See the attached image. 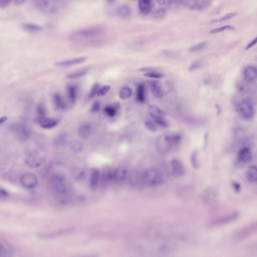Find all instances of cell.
Returning <instances> with one entry per match:
<instances>
[{"instance_id": "obj_45", "label": "cell", "mask_w": 257, "mask_h": 257, "mask_svg": "<svg viewBox=\"0 0 257 257\" xmlns=\"http://www.w3.org/2000/svg\"><path fill=\"white\" fill-rule=\"evenodd\" d=\"M171 139L172 144H177L180 142L181 137L180 135L175 134L170 135Z\"/></svg>"}, {"instance_id": "obj_40", "label": "cell", "mask_w": 257, "mask_h": 257, "mask_svg": "<svg viewBox=\"0 0 257 257\" xmlns=\"http://www.w3.org/2000/svg\"><path fill=\"white\" fill-rule=\"evenodd\" d=\"M234 29L235 28L233 27L227 25L212 30L210 32V33L211 34H214L222 31L224 30H232Z\"/></svg>"}, {"instance_id": "obj_9", "label": "cell", "mask_w": 257, "mask_h": 257, "mask_svg": "<svg viewBox=\"0 0 257 257\" xmlns=\"http://www.w3.org/2000/svg\"><path fill=\"white\" fill-rule=\"evenodd\" d=\"M12 131L20 139L23 140L27 138L30 134V130L27 126L23 124H15L12 127Z\"/></svg>"}, {"instance_id": "obj_38", "label": "cell", "mask_w": 257, "mask_h": 257, "mask_svg": "<svg viewBox=\"0 0 257 257\" xmlns=\"http://www.w3.org/2000/svg\"><path fill=\"white\" fill-rule=\"evenodd\" d=\"M100 88L99 84L97 83L94 84L93 85L88 97L89 98H92L94 97L97 94Z\"/></svg>"}, {"instance_id": "obj_4", "label": "cell", "mask_w": 257, "mask_h": 257, "mask_svg": "<svg viewBox=\"0 0 257 257\" xmlns=\"http://www.w3.org/2000/svg\"><path fill=\"white\" fill-rule=\"evenodd\" d=\"M159 144L157 146L159 152L162 154L165 153L171 149L172 143L170 135H163L160 136L158 139Z\"/></svg>"}, {"instance_id": "obj_14", "label": "cell", "mask_w": 257, "mask_h": 257, "mask_svg": "<svg viewBox=\"0 0 257 257\" xmlns=\"http://www.w3.org/2000/svg\"><path fill=\"white\" fill-rule=\"evenodd\" d=\"M257 69L253 66H249L246 67L243 72L244 78L249 82H252L255 80L257 77Z\"/></svg>"}, {"instance_id": "obj_30", "label": "cell", "mask_w": 257, "mask_h": 257, "mask_svg": "<svg viewBox=\"0 0 257 257\" xmlns=\"http://www.w3.org/2000/svg\"><path fill=\"white\" fill-rule=\"evenodd\" d=\"M67 91L68 96L70 100L72 102H74L76 97L75 87L72 85L68 86L67 87Z\"/></svg>"}, {"instance_id": "obj_34", "label": "cell", "mask_w": 257, "mask_h": 257, "mask_svg": "<svg viewBox=\"0 0 257 257\" xmlns=\"http://www.w3.org/2000/svg\"><path fill=\"white\" fill-rule=\"evenodd\" d=\"M71 148L74 152H78L80 151L83 148L82 143L78 141H74L72 142L71 144Z\"/></svg>"}, {"instance_id": "obj_3", "label": "cell", "mask_w": 257, "mask_h": 257, "mask_svg": "<svg viewBox=\"0 0 257 257\" xmlns=\"http://www.w3.org/2000/svg\"><path fill=\"white\" fill-rule=\"evenodd\" d=\"M33 121L41 127L45 129H51L56 126L58 124L59 119L49 118L44 116H40L33 120Z\"/></svg>"}, {"instance_id": "obj_7", "label": "cell", "mask_w": 257, "mask_h": 257, "mask_svg": "<svg viewBox=\"0 0 257 257\" xmlns=\"http://www.w3.org/2000/svg\"><path fill=\"white\" fill-rule=\"evenodd\" d=\"M256 230V222H253L239 230L237 233V237L241 239L246 238L253 234Z\"/></svg>"}, {"instance_id": "obj_29", "label": "cell", "mask_w": 257, "mask_h": 257, "mask_svg": "<svg viewBox=\"0 0 257 257\" xmlns=\"http://www.w3.org/2000/svg\"><path fill=\"white\" fill-rule=\"evenodd\" d=\"M99 177L98 170L96 169H93L92 172L90 181L91 185L92 187H95L96 186Z\"/></svg>"}, {"instance_id": "obj_42", "label": "cell", "mask_w": 257, "mask_h": 257, "mask_svg": "<svg viewBox=\"0 0 257 257\" xmlns=\"http://www.w3.org/2000/svg\"><path fill=\"white\" fill-rule=\"evenodd\" d=\"M110 89V87L109 85H103L99 88L96 95L98 96H104L109 91Z\"/></svg>"}, {"instance_id": "obj_25", "label": "cell", "mask_w": 257, "mask_h": 257, "mask_svg": "<svg viewBox=\"0 0 257 257\" xmlns=\"http://www.w3.org/2000/svg\"><path fill=\"white\" fill-rule=\"evenodd\" d=\"M53 99L54 105L56 108L63 109L66 108V104L63 101L59 94H54L53 95Z\"/></svg>"}, {"instance_id": "obj_31", "label": "cell", "mask_w": 257, "mask_h": 257, "mask_svg": "<svg viewBox=\"0 0 257 257\" xmlns=\"http://www.w3.org/2000/svg\"><path fill=\"white\" fill-rule=\"evenodd\" d=\"M22 27L27 30L33 32L38 31L41 30L42 28L37 25L31 23H25L22 25Z\"/></svg>"}, {"instance_id": "obj_6", "label": "cell", "mask_w": 257, "mask_h": 257, "mask_svg": "<svg viewBox=\"0 0 257 257\" xmlns=\"http://www.w3.org/2000/svg\"><path fill=\"white\" fill-rule=\"evenodd\" d=\"M37 181L36 176L34 174L30 172L24 173L21 178V181L22 185L28 189L34 187L36 185Z\"/></svg>"}, {"instance_id": "obj_36", "label": "cell", "mask_w": 257, "mask_h": 257, "mask_svg": "<svg viewBox=\"0 0 257 257\" xmlns=\"http://www.w3.org/2000/svg\"><path fill=\"white\" fill-rule=\"evenodd\" d=\"M190 160L192 167L195 169L198 168L199 165L197 160V151H194L192 153Z\"/></svg>"}, {"instance_id": "obj_49", "label": "cell", "mask_w": 257, "mask_h": 257, "mask_svg": "<svg viewBox=\"0 0 257 257\" xmlns=\"http://www.w3.org/2000/svg\"><path fill=\"white\" fill-rule=\"evenodd\" d=\"M11 1L10 0H0V7L2 9L6 8L10 4Z\"/></svg>"}, {"instance_id": "obj_46", "label": "cell", "mask_w": 257, "mask_h": 257, "mask_svg": "<svg viewBox=\"0 0 257 257\" xmlns=\"http://www.w3.org/2000/svg\"><path fill=\"white\" fill-rule=\"evenodd\" d=\"M154 120L156 123L162 127H166L168 126V122L164 118L155 119Z\"/></svg>"}, {"instance_id": "obj_23", "label": "cell", "mask_w": 257, "mask_h": 257, "mask_svg": "<svg viewBox=\"0 0 257 257\" xmlns=\"http://www.w3.org/2000/svg\"><path fill=\"white\" fill-rule=\"evenodd\" d=\"M257 171L256 167L254 166L250 167L248 169L246 173L247 180L251 182H255L257 179Z\"/></svg>"}, {"instance_id": "obj_32", "label": "cell", "mask_w": 257, "mask_h": 257, "mask_svg": "<svg viewBox=\"0 0 257 257\" xmlns=\"http://www.w3.org/2000/svg\"><path fill=\"white\" fill-rule=\"evenodd\" d=\"M166 14V11L165 8H160L155 11L154 14V16L156 19H162L165 17Z\"/></svg>"}, {"instance_id": "obj_21", "label": "cell", "mask_w": 257, "mask_h": 257, "mask_svg": "<svg viewBox=\"0 0 257 257\" xmlns=\"http://www.w3.org/2000/svg\"><path fill=\"white\" fill-rule=\"evenodd\" d=\"M86 57H81L63 61L56 62L55 65L59 67H65L80 63L85 61Z\"/></svg>"}, {"instance_id": "obj_33", "label": "cell", "mask_w": 257, "mask_h": 257, "mask_svg": "<svg viewBox=\"0 0 257 257\" xmlns=\"http://www.w3.org/2000/svg\"><path fill=\"white\" fill-rule=\"evenodd\" d=\"M104 110L105 113L110 117H114L116 114V106H107L104 108Z\"/></svg>"}, {"instance_id": "obj_5", "label": "cell", "mask_w": 257, "mask_h": 257, "mask_svg": "<svg viewBox=\"0 0 257 257\" xmlns=\"http://www.w3.org/2000/svg\"><path fill=\"white\" fill-rule=\"evenodd\" d=\"M147 83L153 95L156 98H160L163 95L164 90L161 82L159 80L150 79Z\"/></svg>"}, {"instance_id": "obj_1", "label": "cell", "mask_w": 257, "mask_h": 257, "mask_svg": "<svg viewBox=\"0 0 257 257\" xmlns=\"http://www.w3.org/2000/svg\"><path fill=\"white\" fill-rule=\"evenodd\" d=\"M141 177L142 182L150 186L161 184L164 180L163 175L161 171L156 168L147 169L142 173Z\"/></svg>"}, {"instance_id": "obj_24", "label": "cell", "mask_w": 257, "mask_h": 257, "mask_svg": "<svg viewBox=\"0 0 257 257\" xmlns=\"http://www.w3.org/2000/svg\"><path fill=\"white\" fill-rule=\"evenodd\" d=\"M136 98L139 102H144L145 100V87L142 83L139 84L137 88Z\"/></svg>"}, {"instance_id": "obj_47", "label": "cell", "mask_w": 257, "mask_h": 257, "mask_svg": "<svg viewBox=\"0 0 257 257\" xmlns=\"http://www.w3.org/2000/svg\"><path fill=\"white\" fill-rule=\"evenodd\" d=\"M100 108V102L97 101H96L93 103L91 108V111L92 112H97L99 110Z\"/></svg>"}, {"instance_id": "obj_11", "label": "cell", "mask_w": 257, "mask_h": 257, "mask_svg": "<svg viewBox=\"0 0 257 257\" xmlns=\"http://www.w3.org/2000/svg\"><path fill=\"white\" fill-rule=\"evenodd\" d=\"M239 214L238 212L235 211L229 215L212 222L210 225L216 226L226 223L235 219L238 216Z\"/></svg>"}, {"instance_id": "obj_15", "label": "cell", "mask_w": 257, "mask_h": 257, "mask_svg": "<svg viewBox=\"0 0 257 257\" xmlns=\"http://www.w3.org/2000/svg\"><path fill=\"white\" fill-rule=\"evenodd\" d=\"M138 5L140 12L144 15L150 13L153 7L152 2L150 0H140L138 2Z\"/></svg>"}, {"instance_id": "obj_28", "label": "cell", "mask_w": 257, "mask_h": 257, "mask_svg": "<svg viewBox=\"0 0 257 257\" xmlns=\"http://www.w3.org/2000/svg\"><path fill=\"white\" fill-rule=\"evenodd\" d=\"M67 138V134L66 133L59 134L54 138L53 140V144L56 146L63 145L66 142Z\"/></svg>"}, {"instance_id": "obj_26", "label": "cell", "mask_w": 257, "mask_h": 257, "mask_svg": "<svg viewBox=\"0 0 257 257\" xmlns=\"http://www.w3.org/2000/svg\"><path fill=\"white\" fill-rule=\"evenodd\" d=\"M90 126L87 124L81 125L79 129V133L80 136L83 139H86L89 136L90 133Z\"/></svg>"}, {"instance_id": "obj_56", "label": "cell", "mask_w": 257, "mask_h": 257, "mask_svg": "<svg viewBox=\"0 0 257 257\" xmlns=\"http://www.w3.org/2000/svg\"><path fill=\"white\" fill-rule=\"evenodd\" d=\"M7 119V117L6 116H3L1 117L0 118V123L1 124L3 123L5 121H6Z\"/></svg>"}, {"instance_id": "obj_19", "label": "cell", "mask_w": 257, "mask_h": 257, "mask_svg": "<svg viewBox=\"0 0 257 257\" xmlns=\"http://www.w3.org/2000/svg\"><path fill=\"white\" fill-rule=\"evenodd\" d=\"M252 158L251 152L247 147L242 148L239 152L238 158L239 160L242 162H248L251 160Z\"/></svg>"}, {"instance_id": "obj_48", "label": "cell", "mask_w": 257, "mask_h": 257, "mask_svg": "<svg viewBox=\"0 0 257 257\" xmlns=\"http://www.w3.org/2000/svg\"><path fill=\"white\" fill-rule=\"evenodd\" d=\"M145 127L148 130L152 131L156 130V126L153 123L149 121H146L145 123Z\"/></svg>"}, {"instance_id": "obj_37", "label": "cell", "mask_w": 257, "mask_h": 257, "mask_svg": "<svg viewBox=\"0 0 257 257\" xmlns=\"http://www.w3.org/2000/svg\"><path fill=\"white\" fill-rule=\"evenodd\" d=\"M143 75L146 77L155 78H159L163 77L164 75L162 73L155 71L149 72L144 74Z\"/></svg>"}, {"instance_id": "obj_13", "label": "cell", "mask_w": 257, "mask_h": 257, "mask_svg": "<svg viewBox=\"0 0 257 257\" xmlns=\"http://www.w3.org/2000/svg\"><path fill=\"white\" fill-rule=\"evenodd\" d=\"M51 182L52 187L56 191L61 192L64 191V184L61 176L57 175L52 176L51 178Z\"/></svg>"}, {"instance_id": "obj_20", "label": "cell", "mask_w": 257, "mask_h": 257, "mask_svg": "<svg viewBox=\"0 0 257 257\" xmlns=\"http://www.w3.org/2000/svg\"><path fill=\"white\" fill-rule=\"evenodd\" d=\"M148 111L150 115L155 119L164 118L165 115L164 111L154 106H149Z\"/></svg>"}, {"instance_id": "obj_39", "label": "cell", "mask_w": 257, "mask_h": 257, "mask_svg": "<svg viewBox=\"0 0 257 257\" xmlns=\"http://www.w3.org/2000/svg\"><path fill=\"white\" fill-rule=\"evenodd\" d=\"M236 14L237 13L236 12L228 14L219 19H214L211 20L210 23H213L229 19L236 16Z\"/></svg>"}, {"instance_id": "obj_2", "label": "cell", "mask_w": 257, "mask_h": 257, "mask_svg": "<svg viewBox=\"0 0 257 257\" xmlns=\"http://www.w3.org/2000/svg\"><path fill=\"white\" fill-rule=\"evenodd\" d=\"M236 110L242 117L247 119L251 118L253 115L254 108L250 100L248 99L243 100L236 105Z\"/></svg>"}, {"instance_id": "obj_44", "label": "cell", "mask_w": 257, "mask_h": 257, "mask_svg": "<svg viewBox=\"0 0 257 257\" xmlns=\"http://www.w3.org/2000/svg\"><path fill=\"white\" fill-rule=\"evenodd\" d=\"M36 110L37 113L40 116H44L47 112L46 107L42 104L38 105L37 107Z\"/></svg>"}, {"instance_id": "obj_12", "label": "cell", "mask_w": 257, "mask_h": 257, "mask_svg": "<svg viewBox=\"0 0 257 257\" xmlns=\"http://www.w3.org/2000/svg\"><path fill=\"white\" fill-rule=\"evenodd\" d=\"M211 1L195 0L189 4V8L191 10H202L208 8L211 5Z\"/></svg>"}, {"instance_id": "obj_16", "label": "cell", "mask_w": 257, "mask_h": 257, "mask_svg": "<svg viewBox=\"0 0 257 257\" xmlns=\"http://www.w3.org/2000/svg\"><path fill=\"white\" fill-rule=\"evenodd\" d=\"M50 1L40 0L36 1V4L37 7L42 12L46 13H52L55 11V9L52 7Z\"/></svg>"}, {"instance_id": "obj_57", "label": "cell", "mask_w": 257, "mask_h": 257, "mask_svg": "<svg viewBox=\"0 0 257 257\" xmlns=\"http://www.w3.org/2000/svg\"><path fill=\"white\" fill-rule=\"evenodd\" d=\"M156 1L159 5H164L166 3L165 0H157Z\"/></svg>"}, {"instance_id": "obj_54", "label": "cell", "mask_w": 257, "mask_h": 257, "mask_svg": "<svg viewBox=\"0 0 257 257\" xmlns=\"http://www.w3.org/2000/svg\"><path fill=\"white\" fill-rule=\"evenodd\" d=\"M26 1L25 0H15L14 1V3L16 5H19L24 3Z\"/></svg>"}, {"instance_id": "obj_41", "label": "cell", "mask_w": 257, "mask_h": 257, "mask_svg": "<svg viewBox=\"0 0 257 257\" xmlns=\"http://www.w3.org/2000/svg\"><path fill=\"white\" fill-rule=\"evenodd\" d=\"M205 42H202L190 47L189 49V52H192L200 50L204 48L207 45Z\"/></svg>"}, {"instance_id": "obj_27", "label": "cell", "mask_w": 257, "mask_h": 257, "mask_svg": "<svg viewBox=\"0 0 257 257\" xmlns=\"http://www.w3.org/2000/svg\"><path fill=\"white\" fill-rule=\"evenodd\" d=\"M132 93V91L130 88L127 87H124L122 88L120 90L119 96L121 99H125L131 97Z\"/></svg>"}, {"instance_id": "obj_35", "label": "cell", "mask_w": 257, "mask_h": 257, "mask_svg": "<svg viewBox=\"0 0 257 257\" xmlns=\"http://www.w3.org/2000/svg\"><path fill=\"white\" fill-rule=\"evenodd\" d=\"M85 71H81L69 74L66 76V78L69 79H73L78 78L85 75L87 73Z\"/></svg>"}, {"instance_id": "obj_10", "label": "cell", "mask_w": 257, "mask_h": 257, "mask_svg": "<svg viewBox=\"0 0 257 257\" xmlns=\"http://www.w3.org/2000/svg\"><path fill=\"white\" fill-rule=\"evenodd\" d=\"M172 172L173 175L176 177L180 176L184 174V169L181 162L176 159H172L170 162Z\"/></svg>"}, {"instance_id": "obj_18", "label": "cell", "mask_w": 257, "mask_h": 257, "mask_svg": "<svg viewBox=\"0 0 257 257\" xmlns=\"http://www.w3.org/2000/svg\"><path fill=\"white\" fill-rule=\"evenodd\" d=\"M117 12L120 17L126 19L129 18L131 16L132 11L129 6L123 4L118 7Z\"/></svg>"}, {"instance_id": "obj_22", "label": "cell", "mask_w": 257, "mask_h": 257, "mask_svg": "<svg viewBox=\"0 0 257 257\" xmlns=\"http://www.w3.org/2000/svg\"><path fill=\"white\" fill-rule=\"evenodd\" d=\"M101 31L100 28H94L80 31L76 32L75 34L83 37H90L97 35Z\"/></svg>"}, {"instance_id": "obj_43", "label": "cell", "mask_w": 257, "mask_h": 257, "mask_svg": "<svg viewBox=\"0 0 257 257\" xmlns=\"http://www.w3.org/2000/svg\"><path fill=\"white\" fill-rule=\"evenodd\" d=\"M5 244H1L0 247V256L2 255V256H7V255L10 254L11 251L9 250V248H8L7 246H6Z\"/></svg>"}, {"instance_id": "obj_17", "label": "cell", "mask_w": 257, "mask_h": 257, "mask_svg": "<svg viewBox=\"0 0 257 257\" xmlns=\"http://www.w3.org/2000/svg\"><path fill=\"white\" fill-rule=\"evenodd\" d=\"M127 174V170L124 167L120 166L117 168L112 173V178L117 181L123 180Z\"/></svg>"}, {"instance_id": "obj_55", "label": "cell", "mask_w": 257, "mask_h": 257, "mask_svg": "<svg viewBox=\"0 0 257 257\" xmlns=\"http://www.w3.org/2000/svg\"><path fill=\"white\" fill-rule=\"evenodd\" d=\"M0 194L2 196H7L8 194L7 191L5 189L3 188L1 189Z\"/></svg>"}, {"instance_id": "obj_52", "label": "cell", "mask_w": 257, "mask_h": 257, "mask_svg": "<svg viewBox=\"0 0 257 257\" xmlns=\"http://www.w3.org/2000/svg\"><path fill=\"white\" fill-rule=\"evenodd\" d=\"M257 38L256 37L250 43L248 44L245 48V50H247L254 45L257 42Z\"/></svg>"}, {"instance_id": "obj_51", "label": "cell", "mask_w": 257, "mask_h": 257, "mask_svg": "<svg viewBox=\"0 0 257 257\" xmlns=\"http://www.w3.org/2000/svg\"><path fill=\"white\" fill-rule=\"evenodd\" d=\"M232 184L233 187L235 191L237 192H239L240 189V184L236 182H234Z\"/></svg>"}, {"instance_id": "obj_53", "label": "cell", "mask_w": 257, "mask_h": 257, "mask_svg": "<svg viewBox=\"0 0 257 257\" xmlns=\"http://www.w3.org/2000/svg\"><path fill=\"white\" fill-rule=\"evenodd\" d=\"M158 69V68L157 67H147V68H141L139 70L140 71H150L151 72L152 71H153L154 70H156Z\"/></svg>"}, {"instance_id": "obj_50", "label": "cell", "mask_w": 257, "mask_h": 257, "mask_svg": "<svg viewBox=\"0 0 257 257\" xmlns=\"http://www.w3.org/2000/svg\"><path fill=\"white\" fill-rule=\"evenodd\" d=\"M199 64L197 62H194L192 63L189 66L188 70L189 71L192 72L196 69L199 67Z\"/></svg>"}, {"instance_id": "obj_58", "label": "cell", "mask_w": 257, "mask_h": 257, "mask_svg": "<svg viewBox=\"0 0 257 257\" xmlns=\"http://www.w3.org/2000/svg\"><path fill=\"white\" fill-rule=\"evenodd\" d=\"M216 107L217 110V113L218 114H219L221 111L220 108L218 105H217L216 106Z\"/></svg>"}, {"instance_id": "obj_8", "label": "cell", "mask_w": 257, "mask_h": 257, "mask_svg": "<svg viewBox=\"0 0 257 257\" xmlns=\"http://www.w3.org/2000/svg\"><path fill=\"white\" fill-rule=\"evenodd\" d=\"M25 162L27 165L32 168H37L41 164L42 160L39 154L36 152L29 154L25 158Z\"/></svg>"}]
</instances>
